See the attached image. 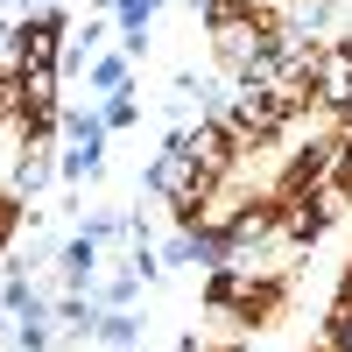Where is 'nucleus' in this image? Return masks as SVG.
I'll return each instance as SVG.
<instances>
[{"label":"nucleus","mask_w":352,"mask_h":352,"mask_svg":"<svg viewBox=\"0 0 352 352\" xmlns=\"http://www.w3.org/2000/svg\"><path fill=\"white\" fill-rule=\"evenodd\" d=\"M28 8H50V0H28Z\"/></svg>","instance_id":"13"},{"label":"nucleus","mask_w":352,"mask_h":352,"mask_svg":"<svg viewBox=\"0 0 352 352\" xmlns=\"http://www.w3.org/2000/svg\"><path fill=\"white\" fill-rule=\"evenodd\" d=\"M21 120V64H0V127Z\"/></svg>","instance_id":"8"},{"label":"nucleus","mask_w":352,"mask_h":352,"mask_svg":"<svg viewBox=\"0 0 352 352\" xmlns=\"http://www.w3.org/2000/svg\"><path fill=\"white\" fill-rule=\"evenodd\" d=\"M99 120L113 127V134H127L134 120H141V99L127 92V85H120V92H106V106H99Z\"/></svg>","instance_id":"7"},{"label":"nucleus","mask_w":352,"mask_h":352,"mask_svg":"<svg viewBox=\"0 0 352 352\" xmlns=\"http://www.w3.org/2000/svg\"><path fill=\"white\" fill-rule=\"evenodd\" d=\"M92 338H106L113 352H134V338H141V324H134V317H127V310H106V317H99V324H92Z\"/></svg>","instance_id":"6"},{"label":"nucleus","mask_w":352,"mask_h":352,"mask_svg":"<svg viewBox=\"0 0 352 352\" xmlns=\"http://www.w3.org/2000/svg\"><path fill=\"white\" fill-rule=\"evenodd\" d=\"M56 268H64L71 289H92V282H99V240H92V232H78V240L56 254Z\"/></svg>","instance_id":"4"},{"label":"nucleus","mask_w":352,"mask_h":352,"mask_svg":"<svg viewBox=\"0 0 352 352\" xmlns=\"http://www.w3.org/2000/svg\"><path fill=\"white\" fill-rule=\"evenodd\" d=\"M64 36H71V21L56 14V8H36L28 21H14L0 43H8V64L36 71V64H64Z\"/></svg>","instance_id":"2"},{"label":"nucleus","mask_w":352,"mask_h":352,"mask_svg":"<svg viewBox=\"0 0 352 352\" xmlns=\"http://www.w3.org/2000/svg\"><path fill=\"white\" fill-rule=\"evenodd\" d=\"M212 28V56L226 78H261L282 50V21L275 14H254V8H226V14H204Z\"/></svg>","instance_id":"1"},{"label":"nucleus","mask_w":352,"mask_h":352,"mask_svg":"<svg viewBox=\"0 0 352 352\" xmlns=\"http://www.w3.org/2000/svg\"><path fill=\"white\" fill-rule=\"evenodd\" d=\"M85 78H92V92H120V85L134 78V56H127V50H120V56H92Z\"/></svg>","instance_id":"5"},{"label":"nucleus","mask_w":352,"mask_h":352,"mask_svg":"<svg viewBox=\"0 0 352 352\" xmlns=\"http://www.w3.org/2000/svg\"><path fill=\"white\" fill-rule=\"evenodd\" d=\"M317 106L324 113H352V43L324 36V64H317Z\"/></svg>","instance_id":"3"},{"label":"nucleus","mask_w":352,"mask_h":352,"mask_svg":"<svg viewBox=\"0 0 352 352\" xmlns=\"http://www.w3.org/2000/svg\"><path fill=\"white\" fill-rule=\"evenodd\" d=\"M338 36H345V43H352V14H345V28H338Z\"/></svg>","instance_id":"12"},{"label":"nucleus","mask_w":352,"mask_h":352,"mask_svg":"<svg viewBox=\"0 0 352 352\" xmlns=\"http://www.w3.org/2000/svg\"><path fill=\"white\" fill-rule=\"evenodd\" d=\"M14 345H21V352H50V317H21V324H14Z\"/></svg>","instance_id":"9"},{"label":"nucleus","mask_w":352,"mask_h":352,"mask_svg":"<svg viewBox=\"0 0 352 352\" xmlns=\"http://www.w3.org/2000/svg\"><path fill=\"white\" fill-rule=\"evenodd\" d=\"M240 8H254V14H282L289 0H240Z\"/></svg>","instance_id":"10"},{"label":"nucleus","mask_w":352,"mask_h":352,"mask_svg":"<svg viewBox=\"0 0 352 352\" xmlns=\"http://www.w3.org/2000/svg\"><path fill=\"white\" fill-rule=\"evenodd\" d=\"M310 352H338V345H331V338H317V345H310Z\"/></svg>","instance_id":"11"}]
</instances>
